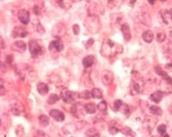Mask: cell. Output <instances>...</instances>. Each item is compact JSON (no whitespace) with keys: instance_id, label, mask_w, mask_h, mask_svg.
<instances>
[{"instance_id":"cell-27","label":"cell","mask_w":172,"mask_h":137,"mask_svg":"<svg viewBox=\"0 0 172 137\" xmlns=\"http://www.w3.org/2000/svg\"><path fill=\"white\" fill-rule=\"evenodd\" d=\"M122 101L120 100H116L114 102V105H113V107H114V111H118L120 110V108L122 105Z\"/></svg>"},{"instance_id":"cell-26","label":"cell","mask_w":172,"mask_h":137,"mask_svg":"<svg viewBox=\"0 0 172 137\" xmlns=\"http://www.w3.org/2000/svg\"><path fill=\"white\" fill-rule=\"evenodd\" d=\"M120 131H121L125 136H134L133 134V130H132L130 128H128V127H127V126L123 127V128L120 129Z\"/></svg>"},{"instance_id":"cell-12","label":"cell","mask_w":172,"mask_h":137,"mask_svg":"<svg viewBox=\"0 0 172 137\" xmlns=\"http://www.w3.org/2000/svg\"><path fill=\"white\" fill-rule=\"evenodd\" d=\"M24 108H23V105L21 104V103L17 102L16 104H14L12 106H11V111L14 115L16 116H19L21 115V113L23 111Z\"/></svg>"},{"instance_id":"cell-4","label":"cell","mask_w":172,"mask_h":137,"mask_svg":"<svg viewBox=\"0 0 172 137\" xmlns=\"http://www.w3.org/2000/svg\"><path fill=\"white\" fill-rule=\"evenodd\" d=\"M17 17H18L19 21L24 25L28 24V22L30 21V15H29L28 11L26 9H20L17 13Z\"/></svg>"},{"instance_id":"cell-5","label":"cell","mask_w":172,"mask_h":137,"mask_svg":"<svg viewBox=\"0 0 172 137\" xmlns=\"http://www.w3.org/2000/svg\"><path fill=\"white\" fill-rule=\"evenodd\" d=\"M26 48H27V45H26L25 42L23 40H17L11 45V50L17 51V52H20V53L24 52L26 51Z\"/></svg>"},{"instance_id":"cell-2","label":"cell","mask_w":172,"mask_h":137,"mask_svg":"<svg viewBox=\"0 0 172 137\" xmlns=\"http://www.w3.org/2000/svg\"><path fill=\"white\" fill-rule=\"evenodd\" d=\"M28 47H29V51H30L32 57L34 58L41 56L43 54L42 48L36 40H30L28 43Z\"/></svg>"},{"instance_id":"cell-20","label":"cell","mask_w":172,"mask_h":137,"mask_svg":"<svg viewBox=\"0 0 172 137\" xmlns=\"http://www.w3.org/2000/svg\"><path fill=\"white\" fill-rule=\"evenodd\" d=\"M97 108L98 110L103 113V115H106L107 114V111H108V105H107V103L105 100H103L98 104L97 105Z\"/></svg>"},{"instance_id":"cell-21","label":"cell","mask_w":172,"mask_h":137,"mask_svg":"<svg viewBox=\"0 0 172 137\" xmlns=\"http://www.w3.org/2000/svg\"><path fill=\"white\" fill-rule=\"evenodd\" d=\"M85 135L87 137H100V133L95 128H90V129H88Z\"/></svg>"},{"instance_id":"cell-13","label":"cell","mask_w":172,"mask_h":137,"mask_svg":"<svg viewBox=\"0 0 172 137\" xmlns=\"http://www.w3.org/2000/svg\"><path fill=\"white\" fill-rule=\"evenodd\" d=\"M95 63V58L92 55H89L86 56L85 58L83 59V64L85 66V68H90Z\"/></svg>"},{"instance_id":"cell-30","label":"cell","mask_w":172,"mask_h":137,"mask_svg":"<svg viewBox=\"0 0 172 137\" xmlns=\"http://www.w3.org/2000/svg\"><path fill=\"white\" fill-rule=\"evenodd\" d=\"M36 30L38 31V33H39V34H43L44 33H45V28L43 27L40 22H38V24H37V28H36Z\"/></svg>"},{"instance_id":"cell-34","label":"cell","mask_w":172,"mask_h":137,"mask_svg":"<svg viewBox=\"0 0 172 137\" xmlns=\"http://www.w3.org/2000/svg\"><path fill=\"white\" fill-rule=\"evenodd\" d=\"M6 61L8 62V63H12V62H11V61H12V57H10L9 55V56H7Z\"/></svg>"},{"instance_id":"cell-10","label":"cell","mask_w":172,"mask_h":137,"mask_svg":"<svg viewBox=\"0 0 172 137\" xmlns=\"http://www.w3.org/2000/svg\"><path fill=\"white\" fill-rule=\"evenodd\" d=\"M63 44L60 40H53L50 43L49 45V50L50 51H60L63 50Z\"/></svg>"},{"instance_id":"cell-8","label":"cell","mask_w":172,"mask_h":137,"mask_svg":"<svg viewBox=\"0 0 172 137\" xmlns=\"http://www.w3.org/2000/svg\"><path fill=\"white\" fill-rule=\"evenodd\" d=\"M13 37L14 38H24L26 36H28V31L26 30L24 27H16L14 29H13Z\"/></svg>"},{"instance_id":"cell-32","label":"cell","mask_w":172,"mask_h":137,"mask_svg":"<svg viewBox=\"0 0 172 137\" xmlns=\"http://www.w3.org/2000/svg\"><path fill=\"white\" fill-rule=\"evenodd\" d=\"M72 30H73V33H74V34H78V33H79V26L77 25V24H75V25H73V27H72Z\"/></svg>"},{"instance_id":"cell-18","label":"cell","mask_w":172,"mask_h":137,"mask_svg":"<svg viewBox=\"0 0 172 137\" xmlns=\"http://www.w3.org/2000/svg\"><path fill=\"white\" fill-rule=\"evenodd\" d=\"M149 111L152 115H155V116H161L162 113H163L162 109L159 106H157V105H151L150 108H149Z\"/></svg>"},{"instance_id":"cell-7","label":"cell","mask_w":172,"mask_h":137,"mask_svg":"<svg viewBox=\"0 0 172 137\" xmlns=\"http://www.w3.org/2000/svg\"><path fill=\"white\" fill-rule=\"evenodd\" d=\"M50 117H52L53 119L57 122H62L65 120V115L62 111H59L57 109H52L49 112Z\"/></svg>"},{"instance_id":"cell-17","label":"cell","mask_w":172,"mask_h":137,"mask_svg":"<svg viewBox=\"0 0 172 137\" xmlns=\"http://www.w3.org/2000/svg\"><path fill=\"white\" fill-rule=\"evenodd\" d=\"M142 38H143V40H144L146 43H151L152 40H153L154 35H153V33H152L151 30H147V31L143 33V34H142Z\"/></svg>"},{"instance_id":"cell-16","label":"cell","mask_w":172,"mask_h":137,"mask_svg":"<svg viewBox=\"0 0 172 137\" xmlns=\"http://www.w3.org/2000/svg\"><path fill=\"white\" fill-rule=\"evenodd\" d=\"M37 91L39 92V94L44 95V94H47L49 91V87L48 86L43 82H39L38 85H37Z\"/></svg>"},{"instance_id":"cell-33","label":"cell","mask_w":172,"mask_h":137,"mask_svg":"<svg viewBox=\"0 0 172 137\" xmlns=\"http://www.w3.org/2000/svg\"><path fill=\"white\" fill-rule=\"evenodd\" d=\"M94 43V40L93 39H90L88 41H87V43H86V45H85V46H86V48H89L92 44Z\"/></svg>"},{"instance_id":"cell-31","label":"cell","mask_w":172,"mask_h":137,"mask_svg":"<svg viewBox=\"0 0 172 137\" xmlns=\"http://www.w3.org/2000/svg\"><path fill=\"white\" fill-rule=\"evenodd\" d=\"M34 13L36 16H39L41 14V9L38 5H34Z\"/></svg>"},{"instance_id":"cell-22","label":"cell","mask_w":172,"mask_h":137,"mask_svg":"<svg viewBox=\"0 0 172 137\" xmlns=\"http://www.w3.org/2000/svg\"><path fill=\"white\" fill-rule=\"evenodd\" d=\"M91 96L95 99H102L103 97V94L102 90L99 88H93L91 91Z\"/></svg>"},{"instance_id":"cell-23","label":"cell","mask_w":172,"mask_h":137,"mask_svg":"<svg viewBox=\"0 0 172 137\" xmlns=\"http://www.w3.org/2000/svg\"><path fill=\"white\" fill-rule=\"evenodd\" d=\"M60 99V97L59 95H57V94H51L49 96V98L47 99V103L49 105H53V104H55L57 101H59Z\"/></svg>"},{"instance_id":"cell-1","label":"cell","mask_w":172,"mask_h":137,"mask_svg":"<svg viewBox=\"0 0 172 137\" xmlns=\"http://www.w3.org/2000/svg\"><path fill=\"white\" fill-rule=\"evenodd\" d=\"M122 46L110 40H107L102 45V53L105 57H113L122 52Z\"/></svg>"},{"instance_id":"cell-29","label":"cell","mask_w":172,"mask_h":137,"mask_svg":"<svg viewBox=\"0 0 172 137\" xmlns=\"http://www.w3.org/2000/svg\"><path fill=\"white\" fill-rule=\"evenodd\" d=\"M34 137H46V134L42 130H36L34 133Z\"/></svg>"},{"instance_id":"cell-3","label":"cell","mask_w":172,"mask_h":137,"mask_svg":"<svg viewBox=\"0 0 172 137\" xmlns=\"http://www.w3.org/2000/svg\"><path fill=\"white\" fill-rule=\"evenodd\" d=\"M77 95H79V94H76V93H74V92H71V91H66V92H64V93L62 94L61 97H62L64 102L68 103V104H72V103L75 102Z\"/></svg>"},{"instance_id":"cell-11","label":"cell","mask_w":172,"mask_h":137,"mask_svg":"<svg viewBox=\"0 0 172 137\" xmlns=\"http://www.w3.org/2000/svg\"><path fill=\"white\" fill-rule=\"evenodd\" d=\"M120 30H121V33L123 34L124 39H125L127 41H128L129 40L131 39V32H130V27H129L128 24L124 23L123 25L121 26Z\"/></svg>"},{"instance_id":"cell-15","label":"cell","mask_w":172,"mask_h":137,"mask_svg":"<svg viewBox=\"0 0 172 137\" xmlns=\"http://www.w3.org/2000/svg\"><path fill=\"white\" fill-rule=\"evenodd\" d=\"M163 94L161 92V91H157V92H155L153 94H151L150 99H151V100H152L153 102L159 103L161 100H162V99H163Z\"/></svg>"},{"instance_id":"cell-19","label":"cell","mask_w":172,"mask_h":137,"mask_svg":"<svg viewBox=\"0 0 172 137\" xmlns=\"http://www.w3.org/2000/svg\"><path fill=\"white\" fill-rule=\"evenodd\" d=\"M39 122H40L41 126L47 127V126H48V124L50 123V120H49V118L47 116H46V115H41L39 117Z\"/></svg>"},{"instance_id":"cell-24","label":"cell","mask_w":172,"mask_h":137,"mask_svg":"<svg viewBox=\"0 0 172 137\" xmlns=\"http://www.w3.org/2000/svg\"><path fill=\"white\" fill-rule=\"evenodd\" d=\"M119 131H120V129L116 127V124L114 123H111V124L109 127V132L111 135H116Z\"/></svg>"},{"instance_id":"cell-25","label":"cell","mask_w":172,"mask_h":137,"mask_svg":"<svg viewBox=\"0 0 172 137\" xmlns=\"http://www.w3.org/2000/svg\"><path fill=\"white\" fill-rule=\"evenodd\" d=\"M79 97L84 99V100H90L92 96H91V93L90 91L85 90V91H84V92L79 94Z\"/></svg>"},{"instance_id":"cell-28","label":"cell","mask_w":172,"mask_h":137,"mask_svg":"<svg viewBox=\"0 0 172 137\" xmlns=\"http://www.w3.org/2000/svg\"><path fill=\"white\" fill-rule=\"evenodd\" d=\"M166 130H167V128H166V126L164 124H161V125H159L157 127V132H158L159 135H162V136L165 135Z\"/></svg>"},{"instance_id":"cell-6","label":"cell","mask_w":172,"mask_h":137,"mask_svg":"<svg viewBox=\"0 0 172 137\" xmlns=\"http://www.w3.org/2000/svg\"><path fill=\"white\" fill-rule=\"evenodd\" d=\"M114 76L113 73L109 70H103L102 72V80L105 85H109L113 82Z\"/></svg>"},{"instance_id":"cell-9","label":"cell","mask_w":172,"mask_h":137,"mask_svg":"<svg viewBox=\"0 0 172 137\" xmlns=\"http://www.w3.org/2000/svg\"><path fill=\"white\" fill-rule=\"evenodd\" d=\"M161 16L163 20V22L169 26H172V13L168 10L161 11Z\"/></svg>"},{"instance_id":"cell-14","label":"cell","mask_w":172,"mask_h":137,"mask_svg":"<svg viewBox=\"0 0 172 137\" xmlns=\"http://www.w3.org/2000/svg\"><path fill=\"white\" fill-rule=\"evenodd\" d=\"M97 110V105L95 103H87L85 105V111L89 114H94Z\"/></svg>"},{"instance_id":"cell-35","label":"cell","mask_w":172,"mask_h":137,"mask_svg":"<svg viewBox=\"0 0 172 137\" xmlns=\"http://www.w3.org/2000/svg\"><path fill=\"white\" fill-rule=\"evenodd\" d=\"M162 137H170V136H169V135H166V134H165V135H163V136Z\"/></svg>"}]
</instances>
